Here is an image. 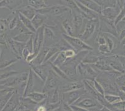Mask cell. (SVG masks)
Returning <instances> with one entry per match:
<instances>
[{
  "mask_svg": "<svg viewBox=\"0 0 125 111\" xmlns=\"http://www.w3.org/2000/svg\"><path fill=\"white\" fill-rule=\"evenodd\" d=\"M52 46H55L60 51H63L65 50L69 49H72L71 46L69 45V43L62 37L61 39H59V41Z\"/></svg>",
  "mask_w": 125,
  "mask_h": 111,
  "instance_id": "34",
  "label": "cell"
},
{
  "mask_svg": "<svg viewBox=\"0 0 125 111\" xmlns=\"http://www.w3.org/2000/svg\"><path fill=\"white\" fill-rule=\"evenodd\" d=\"M30 53H31V52L27 48H24V49L22 50V53H21V58L25 61V59H26V58L29 56V54Z\"/></svg>",
  "mask_w": 125,
  "mask_h": 111,
  "instance_id": "49",
  "label": "cell"
},
{
  "mask_svg": "<svg viewBox=\"0 0 125 111\" xmlns=\"http://www.w3.org/2000/svg\"><path fill=\"white\" fill-rule=\"evenodd\" d=\"M105 7H112V8L118 7L117 4V0H103L102 8H103Z\"/></svg>",
  "mask_w": 125,
  "mask_h": 111,
  "instance_id": "42",
  "label": "cell"
},
{
  "mask_svg": "<svg viewBox=\"0 0 125 111\" xmlns=\"http://www.w3.org/2000/svg\"><path fill=\"white\" fill-rule=\"evenodd\" d=\"M99 59L100 56L95 54L92 51H88V53L86 54L85 58L83 59L82 63L86 64L93 65L97 62V61Z\"/></svg>",
  "mask_w": 125,
  "mask_h": 111,
  "instance_id": "28",
  "label": "cell"
},
{
  "mask_svg": "<svg viewBox=\"0 0 125 111\" xmlns=\"http://www.w3.org/2000/svg\"><path fill=\"white\" fill-rule=\"evenodd\" d=\"M16 12L17 13H18V17H19V20L21 21V22L23 24L24 26L25 27H26V28L29 31L32 32V33H36V30L34 28V27L32 23L31 20L29 19V18L25 17L24 16L22 15V14L18 12L17 11Z\"/></svg>",
  "mask_w": 125,
  "mask_h": 111,
  "instance_id": "29",
  "label": "cell"
},
{
  "mask_svg": "<svg viewBox=\"0 0 125 111\" xmlns=\"http://www.w3.org/2000/svg\"><path fill=\"white\" fill-rule=\"evenodd\" d=\"M1 50H2V46L0 45V56H1Z\"/></svg>",
  "mask_w": 125,
  "mask_h": 111,
  "instance_id": "56",
  "label": "cell"
},
{
  "mask_svg": "<svg viewBox=\"0 0 125 111\" xmlns=\"http://www.w3.org/2000/svg\"><path fill=\"white\" fill-rule=\"evenodd\" d=\"M60 109H61V111H73V109H72L71 106H69L67 103L63 101H61Z\"/></svg>",
  "mask_w": 125,
  "mask_h": 111,
  "instance_id": "46",
  "label": "cell"
},
{
  "mask_svg": "<svg viewBox=\"0 0 125 111\" xmlns=\"http://www.w3.org/2000/svg\"><path fill=\"white\" fill-rule=\"evenodd\" d=\"M9 37H11V36H9V34L7 33L4 34H1L0 35V45L5 46L6 44V41Z\"/></svg>",
  "mask_w": 125,
  "mask_h": 111,
  "instance_id": "47",
  "label": "cell"
},
{
  "mask_svg": "<svg viewBox=\"0 0 125 111\" xmlns=\"http://www.w3.org/2000/svg\"><path fill=\"white\" fill-rule=\"evenodd\" d=\"M14 55L6 46H2V50L0 56V69H4L12 66L19 61L16 57H11Z\"/></svg>",
  "mask_w": 125,
  "mask_h": 111,
  "instance_id": "8",
  "label": "cell"
},
{
  "mask_svg": "<svg viewBox=\"0 0 125 111\" xmlns=\"http://www.w3.org/2000/svg\"><path fill=\"white\" fill-rule=\"evenodd\" d=\"M71 11V10L64 5H52L48 6L45 7L44 8L41 10H37V12L41 13L44 15H46L47 16H61L63 15L65 13H69Z\"/></svg>",
  "mask_w": 125,
  "mask_h": 111,
  "instance_id": "4",
  "label": "cell"
},
{
  "mask_svg": "<svg viewBox=\"0 0 125 111\" xmlns=\"http://www.w3.org/2000/svg\"><path fill=\"white\" fill-rule=\"evenodd\" d=\"M28 1L29 5L35 9L36 11L48 6V5L45 3V0H28Z\"/></svg>",
  "mask_w": 125,
  "mask_h": 111,
  "instance_id": "31",
  "label": "cell"
},
{
  "mask_svg": "<svg viewBox=\"0 0 125 111\" xmlns=\"http://www.w3.org/2000/svg\"><path fill=\"white\" fill-rule=\"evenodd\" d=\"M63 52V55L65 56V57L67 58V59H69V58H72L74 57L76 54H77V52L75 51L73 49H69L65 50V51H62Z\"/></svg>",
  "mask_w": 125,
  "mask_h": 111,
  "instance_id": "43",
  "label": "cell"
},
{
  "mask_svg": "<svg viewBox=\"0 0 125 111\" xmlns=\"http://www.w3.org/2000/svg\"><path fill=\"white\" fill-rule=\"evenodd\" d=\"M104 98L110 104H113L121 100L119 96L114 94H104Z\"/></svg>",
  "mask_w": 125,
  "mask_h": 111,
  "instance_id": "38",
  "label": "cell"
},
{
  "mask_svg": "<svg viewBox=\"0 0 125 111\" xmlns=\"http://www.w3.org/2000/svg\"><path fill=\"white\" fill-rule=\"evenodd\" d=\"M74 1L79 10L80 14L85 19L87 20H93V19H96L99 18L100 14L90 10L76 0H74Z\"/></svg>",
  "mask_w": 125,
  "mask_h": 111,
  "instance_id": "15",
  "label": "cell"
},
{
  "mask_svg": "<svg viewBox=\"0 0 125 111\" xmlns=\"http://www.w3.org/2000/svg\"><path fill=\"white\" fill-rule=\"evenodd\" d=\"M44 25L36 30L33 36V52L38 54L39 52L44 46Z\"/></svg>",
  "mask_w": 125,
  "mask_h": 111,
  "instance_id": "13",
  "label": "cell"
},
{
  "mask_svg": "<svg viewBox=\"0 0 125 111\" xmlns=\"http://www.w3.org/2000/svg\"><path fill=\"white\" fill-rule=\"evenodd\" d=\"M99 18L93 20H87L82 33L78 37L86 43L92 37H95L99 33Z\"/></svg>",
  "mask_w": 125,
  "mask_h": 111,
  "instance_id": "2",
  "label": "cell"
},
{
  "mask_svg": "<svg viewBox=\"0 0 125 111\" xmlns=\"http://www.w3.org/2000/svg\"><path fill=\"white\" fill-rule=\"evenodd\" d=\"M71 18L74 28L75 35L76 37H79L83 31L87 19H85L80 12L73 11H71Z\"/></svg>",
  "mask_w": 125,
  "mask_h": 111,
  "instance_id": "9",
  "label": "cell"
},
{
  "mask_svg": "<svg viewBox=\"0 0 125 111\" xmlns=\"http://www.w3.org/2000/svg\"><path fill=\"white\" fill-rule=\"evenodd\" d=\"M44 46L51 47L54 46L58 41H56V34L54 30L47 26L44 25Z\"/></svg>",
  "mask_w": 125,
  "mask_h": 111,
  "instance_id": "16",
  "label": "cell"
},
{
  "mask_svg": "<svg viewBox=\"0 0 125 111\" xmlns=\"http://www.w3.org/2000/svg\"><path fill=\"white\" fill-rule=\"evenodd\" d=\"M29 65H30L31 69L33 71L36 76L38 77L42 83H44L49 72V66L45 64L41 65H34L29 64Z\"/></svg>",
  "mask_w": 125,
  "mask_h": 111,
  "instance_id": "12",
  "label": "cell"
},
{
  "mask_svg": "<svg viewBox=\"0 0 125 111\" xmlns=\"http://www.w3.org/2000/svg\"><path fill=\"white\" fill-rule=\"evenodd\" d=\"M22 96L16 91H14L10 99L6 103L5 107L1 111H14L20 104L21 98Z\"/></svg>",
  "mask_w": 125,
  "mask_h": 111,
  "instance_id": "17",
  "label": "cell"
},
{
  "mask_svg": "<svg viewBox=\"0 0 125 111\" xmlns=\"http://www.w3.org/2000/svg\"><path fill=\"white\" fill-rule=\"evenodd\" d=\"M86 93H87V92H86L84 87L82 88V89L70 91L69 92L61 93V101L65 102L67 103L69 106H72L81 96L85 94Z\"/></svg>",
  "mask_w": 125,
  "mask_h": 111,
  "instance_id": "11",
  "label": "cell"
},
{
  "mask_svg": "<svg viewBox=\"0 0 125 111\" xmlns=\"http://www.w3.org/2000/svg\"><path fill=\"white\" fill-rule=\"evenodd\" d=\"M47 94L46 100L49 104H55L61 101V93L59 87L47 92Z\"/></svg>",
  "mask_w": 125,
  "mask_h": 111,
  "instance_id": "23",
  "label": "cell"
},
{
  "mask_svg": "<svg viewBox=\"0 0 125 111\" xmlns=\"http://www.w3.org/2000/svg\"><path fill=\"white\" fill-rule=\"evenodd\" d=\"M37 56V54L35 53V52H31V53L29 54V56L26 58V59H25V61L29 64H31V62H33V61L36 59Z\"/></svg>",
  "mask_w": 125,
  "mask_h": 111,
  "instance_id": "48",
  "label": "cell"
},
{
  "mask_svg": "<svg viewBox=\"0 0 125 111\" xmlns=\"http://www.w3.org/2000/svg\"><path fill=\"white\" fill-rule=\"evenodd\" d=\"M99 111H113L110 109L108 108V107H104V106H103V107H102V108Z\"/></svg>",
  "mask_w": 125,
  "mask_h": 111,
  "instance_id": "53",
  "label": "cell"
},
{
  "mask_svg": "<svg viewBox=\"0 0 125 111\" xmlns=\"http://www.w3.org/2000/svg\"><path fill=\"white\" fill-rule=\"evenodd\" d=\"M98 50L99 51L101 56H108V55L111 54V51H110L109 48L106 44L98 46Z\"/></svg>",
  "mask_w": 125,
  "mask_h": 111,
  "instance_id": "39",
  "label": "cell"
},
{
  "mask_svg": "<svg viewBox=\"0 0 125 111\" xmlns=\"http://www.w3.org/2000/svg\"><path fill=\"white\" fill-rule=\"evenodd\" d=\"M59 50L55 46H51L49 47V49L48 51L47 52V54L45 56V58L44 59V62L43 64L46 63L47 62H48L50 60L51 58H52V57L54 56L55 54L57 53L58 52H59Z\"/></svg>",
  "mask_w": 125,
  "mask_h": 111,
  "instance_id": "36",
  "label": "cell"
},
{
  "mask_svg": "<svg viewBox=\"0 0 125 111\" xmlns=\"http://www.w3.org/2000/svg\"><path fill=\"white\" fill-rule=\"evenodd\" d=\"M62 37L69 44L71 48L74 49L77 52H81L83 51H93L94 48L87 43L84 42L80 37L76 36H71L67 34L63 33L61 34Z\"/></svg>",
  "mask_w": 125,
  "mask_h": 111,
  "instance_id": "3",
  "label": "cell"
},
{
  "mask_svg": "<svg viewBox=\"0 0 125 111\" xmlns=\"http://www.w3.org/2000/svg\"><path fill=\"white\" fill-rule=\"evenodd\" d=\"M122 20H123V21H125V16L124 17V18H123V19Z\"/></svg>",
  "mask_w": 125,
  "mask_h": 111,
  "instance_id": "57",
  "label": "cell"
},
{
  "mask_svg": "<svg viewBox=\"0 0 125 111\" xmlns=\"http://www.w3.org/2000/svg\"><path fill=\"white\" fill-rule=\"evenodd\" d=\"M99 23V30L100 33L110 34L118 39V33L114 21L107 19L100 14Z\"/></svg>",
  "mask_w": 125,
  "mask_h": 111,
  "instance_id": "6",
  "label": "cell"
},
{
  "mask_svg": "<svg viewBox=\"0 0 125 111\" xmlns=\"http://www.w3.org/2000/svg\"><path fill=\"white\" fill-rule=\"evenodd\" d=\"M61 80L62 79L55 74V72L50 68L49 74L44 82L41 92L47 93L49 91L58 88Z\"/></svg>",
  "mask_w": 125,
  "mask_h": 111,
  "instance_id": "5",
  "label": "cell"
},
{
  "mask_svg": "<svg viewBox=\"0 0 125 111\" xmlns=\"http://www.w3.org/2000/svg\"><path fill=\"white\" fill-rule=\"evenodd\" d=\"M119 89H120V91H122L125 94V86H121L119 87Z\"/></svg>",
  "mask_w": 125,
  "mask_h": 111,
  "instance_id": "54",
  "label": "cell"
},
{
  "mask_svg": "<svg viewBox=\"0 0 125 111\" xmlns=\"http://www.w3.org/2000/svg\"><path fill=\"white\" fill-rule=\"evenodd\" d=\"M94 86L95 88V91H96L98 94L102 95V96H104V91L102 86L100 84L99 82H98L96 79L94 81Z\"/></svg>",
  "mask_w": 125,
  "mask_h": 111,
  "instance_id": "41",
  "label": "cell"
},
{
  "mask_svg": "<svg viewBox=\"0 0 125 111\" xmlns=\"http://www.w3.org/2000/svg\"><path fill=\"white\" fill-rule=\"evenodd\" d=\"M33 36L34 34L32 35L31 37L30 38V39L27 42V43L25 44V48H26L30 51L31 52H33L34 50V47H33Z\"/></svg>",
  "mask_w": 125,
  "mask_h": 111,
  "instance_id": "45",
  "label": "cell"
},
{
  "mask_svg": "<svg viewBox=\"0 0 125 111\" xmlns=\"http://www.w3.org/2000/svg\"><path fill=\"white\" fill-rule=\"evenodd\" d=\"M10 21V18L6 19H0V35L7 33L9 30L8 24Z\"/></svg>",
  "mask_w": 125,
  "mask_h": 111,
  "instance_id": "35",
  "label": "cell"
},
{
  "mask_svg": "<svg viewBox=\"0 0 125 111\" xmlns=\"http://www.w3.org/2000/svg\"><path fill=\"white\" fill-rule=\"evenodd\" d=\"M61 1L63 3V5L69 8L71 11L80 12L74 0H61Z\"/></svg>",
  "mask_w": 125,
  "mask_h": 111,
  "instance_id": "37",
  "label": "cell"
},
{
  "mask_svg": "<svg viewBox=\"0 0 125 111\" xmlns=\"http://www.w3.org/2000/svg\"><path fill=\"white\" fill-rule=\"evenodd\" d=\"M22 2L23 0H2L0 2V8H6L14 11L22 4Z\"/></svg>",
  "mask_w": 125,
  "mask_h": 111,
  "instance_id": "21",
  "label": "cell"
},
{
  "mask_svg": "<svg viewBox=\"0 0 125 111\" xmlns=\"http://www.w3.org/2000/svg\"><path fill=\"white\" fill-rule=\"evenodd\" d=\"M26 97L30 98L31 100L34 101L36 103H40L45 100L47 97V93H44L42 92H38V91H33L31 92Z\"/></svg>",
  "mask_w": 125,
  "mask_h": 111,
  "instance_id": "27",
  "label": "cell"
},
{
  "mask_svg": "<svg viewBox=\"0 0 125 111\" xmlns=\"http://www.w3.org/2000/svg\"><path fill=\"white\" fill-rule=\"evenodd\" d=\"M49 49V47L47 46H43L42 48L41 49V50L39 52L38 54H37V57L36 58V59L33 61L32 62H31V64L34 65H41L42 64L43 62H44V59L45 58V56L47 54V52L48 51Z\"/></svg>",
  "mask_w": 125,
  "mask_h": 111,
  "instance_id": "26",
  "label": "cell"
},
{
  "mask_svg": "<svg viewBox=\"0 0 125 111\" xmlns=\"http://www.w3.org/2000/svg\"><path fill=\"white\" fill-rule=\"evenodd\" d=\"M61 26L64 31L65 32V34L71 36H75L74 28H73V23H72L71 18V13H70V18H62V21H61Z\"/></svg>",
  "mask_w": 125,
  "mask_h": 111,
  "instance_id": "20",
  "label": "cell"
},
{
  "mask_svg": "<svg viewBox=\"0 0 125 111\" xmlns=\"http://www.w3.org/2000/svg\"><path fill=\"white\" fill-rule=\"evenodd\" d=\"M92 1L95 2V3H96V4H99V5L101 6H103V0H92Z\"/></svg>",
  "mask_w": 125,
  "mask_h": 111,
  "instance_id": "52",
  "label": "cell"
},
{
  "mask_svg": "<svg viewBox=\"0 0 125 111\" xmlns=\"http://www.w3.org/2000/svg\"><path fill=\"white\" fill-rule=\"evenodd\" d=\"M116 56L118 58V59H119V61H120V62L121 63V64L123 65V66L124 67V69L125 71V56L116 54Z\"/></svg>",
  "mask_w": 125,
  "mask_h": 111,
  "instance_id": "50",
  "label": "cell"
},
{
  "mask_svg": "<svg viewBox=\"0 0 125 111\" xmlns=\"http://www.w3.org/2000/svg\"><path fill=\"white\" fill-rule=\"evenodd\" d=\"M16 10L18 12L22 14V15L24 16L25 17L29 18L31 20L34 18V16L37 13V11L35 9H34L33 8H32L31 6H30L29 5L21 7L20 8L17 9Z\"/></svg>",
  "mask_w": 125,
  "mask_h": 111,
  "instance_id": "25",
  "label": "cell"
},
{
  "mask_svg": "<svg viewBox=\"0 0 125 111\" xmlns=\"http://www.w3.org/2000/svg\"><path fill=\"white\" fill-rule=\"evenodd\" d=\"M77 73L82 80H95L98 74L91 65L86 64L82 62L77 67Z\"/></svg>",
  "mask_w": 125,
  "mask_h": 111,
  "instance_id": "7",
  "label": "cell"
},
{
  "mask_svg": "<svg viewBox=\"0 0 125 111\" xmlns=\"http://www.w3.org/2000/svg\"><path fill=\"white\" fill-rule=\"evenodd\" d=\"M115 82L118 87L125 86V73H121L118 75L115 79Z\"/></svg>",
  "mask_w": 125,
  "mask_h": 111,
  "instance_id": "40",
  "label": "cell"
},
{
  "mask_svg": "<svg viewBox=\"0 0 125 111\" xmlns=\"http://www.w3.org/2000/svg\"><path fill=\"white\" fill-rule=\"evenodd\" d=\"M1 1H2V0H0V2H1Z\"/></svg>",
  "mask_w": 125,
  "mask_h": 111,
  "instance_id": "58",
  "label": "cell"
},
{
  "mask_svg": "<svg viewBox=\"0 0 125 111\" xmlns=\"http://www.w3.org/2000/svg\"><path fill=\"white\" fill-rule=\"evenodd\" d=\"M76 1L82 4L83 5L88 8L90 10L95 11V12L100 14H101L102 10L103 9L102 6H100L99 4H96L92 0H76Z\"/></svg>",
  "mask_w": 125,
  "mask_h": 111,
  "instance_id": "24",
  "label": "cell"
},
{
  "mask_svg": "<svg viewBox=\"0 0 125 111\" xmlns=\"http://www.w3.org/2000/svg\"><path fill=\"white\" fill-rule=\"evenodd\" d=\"M112 106L114 109V111L125 109V100H120L118 102L112 104Z\"/></svg>",
  "mask_w": 125,
  "mask_h": 111,
  "instance_id": "44",
  "label": "cell"
},
{
  "mask_svg": "<svg viewBox=\"0 0 125 111\" xmlns=\"http://www.w3.org/2000/svg\"><path fill=\"white\" fill-rule=\"evenodd\" d=\"M14 91H15L14 89H12V90H11V91H8L6 93L0 96V111H1L3 109V108L5 107L6 103L10 99L12 94L14 93Z\"/></svg>",
  "mask_w": 125,
  "mask_h": 111,
  "instance_id": "33",
  "label": "cell"
},
{
  "mask_svg": "<svg viewBox=\"0 0 125 111\" xmlns=\"http://www.w3.org/2000/svg\"><path fill=\"white\" fill-rule=\"evenodd\" d=\"M121 45V44H120ZM121 47L120 48V51L118 55H122V56H125V45H121Z\"/></svg>",
  "mask_w": 125,
  "mask_h": 111,
  "instance_id": "51",
  "label": "cell"
},
{
  "mask_svg": "<svg viewBox=\"0 0 125 111\" xmlns=\"http://www.w3.org/2000/svg\"><path fill=\"white\" fill-rule=\"evenodd\" d=\"M103 57L113 70L120 73H125L123 66L117 58L116 54H111L108 56H103Z\"/></svg>",
  "mask_w": 125,
  "mask_h": 111,
  "instance_id": "14",
  "label": "cell"
},
{
  "mask_svg": "<svg viewBox=\"0 0 125 111\" xmlns=\"http://www.w3.org/2000/svg\"><path fill=\"white\" fill-rule=\"evenodd\" d=\"M33 34L34 33L31 31L25 32V33H20V34H17V35H16L15 36L12 37V39L13 40H14V41L19 42V43L26 44L30 39V38L32 36Z\"/></svg>",
  "mask_w": 125,
  "mask_h": 111,
  "instance_id": "30",
  "label": "cell"
},
{
  "mask_svg": "<svg viewBox=\"0 0 125 111\" xmlns=\"http://www.w3.org/2000/svg\"><path fill=\"white\" fill-rule=\"evenodd\" d=\"M35 87V74L33 71L30 69L29 71L28 77L26 81V88H25L24 92L22 97H26L31 92H33Z\"/></svg>",
  "mask_w": 125,
  "mask_h": 111,
  "instance_id": "19",
  "label": "cell"
},
{
  "mask_svg": "<svg viewBox=\"0 0 125 111\" xmlns=\"http://www.w3.org/2000/svg\"><path fill=\"white\" fill-rule=\"evenodd\" d=\"M47 19H48L47 16L37 12L34 18L31 19V21L36 30H37L39 27H42L46 23Z\"/></svg>",
  "mask_w": 125,
  "mask_h": 111,
  "instance_id": "22",
  "label": "cell"
},
{
  "mask_svg": "<svg viewBox=\"0 0 125 111\" xmlns=\"http://www.w3.org/2000/svg\"><path fill=\"white\" fill-rule=\"evenodd\" d=\"M62 80L59 86L61 93L84 87L83 80Z\"/></svg>",
  "mask_w": 125,
  "mask_h": 111,
  "instance_id": "10",
  "label": "cell"
},
{
  "mask_svg": "<svg viewBox=\"0 0 125 111\" xmlns=\"http://www.w3.org/2000/svg\"><path fill=\"white\" fill-rule=\"evenodd\" d=\"M120 44L121 45H125V37L120 42Z\"/></svg>",
  "mask_w": 125,
  "mask_h": 111,
  "instance_id": "55",
  "label": "cell"
},
{
  "mask_svg": "<svg viewBox=\"0 0 125 111\" xmlns=\"http://www.w3.org/2000/svg\"><path fill=\"white\" fill-rule=\"evenodd\" d=\"M120 9L118 7L112 8V7H105L102 10L100 15L111 21H115L116 18L120 13Z\"/></svg>",
  "mask_w": 125,
  "mask_h": 111,
  "instance_id": "18",
  "label": "cell"
},
{
  "mask_svg": "<svg viewBox=\"0 0 125 111\" xmlns=\"http://www.w3.org/2000/svg\"><path fill=\"white\" fill-rule=\"evenodd\" d=\"M117 33H118V40L121 42L125 37V21L121 20L116 25Z\"/></svg>",
  "mask_w": 125,
  "mask_h": 111,
  "instance_id": "32",
  "label": "cell"
},
{
  "mask_svg": "<svg viewBox=\"0 0 125 111\" xmlns=\"http://www.w3.org/2000/svg\"><path fill=\"white\" fill-rule=\"evenodd\" d=\"M73 105L88 111H99L103 107L96 99L90 96L88 93L81 96Z\"/></svg>",
  "mask_w": 125,
  "mask_h": 111,
  "instance_id": "1",
  "label": "cell"
}]
</instances>
